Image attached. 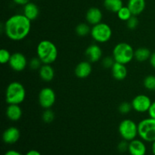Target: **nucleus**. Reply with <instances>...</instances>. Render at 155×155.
Instances as JSON below:
<instances>
[{
  "label": "nucleus",
  "mask_w": 155,
  "mask_h": 155,
  "mask_svg": "<svg viewBox=\"0 0 155 155\" xmlns=\"http://www.w3.org/2000/svg\"><path fill=\"white\" fill-rule=\"evenodd\" d=\"M31 30V21L23 14L11 16L4 24L5 33L8 39L21 41L25 39Z\"/></svg>",
  "instance_id": "obj_1"
},
{
  "label": "nucleus",
  "mask_w": 155,
  "mask_h": 155,
  "mask_svg": "<svg viewBox=\"0 0 155 155\" xmlns=\"http://www.w3.org/2000/svg\"><path fill=\"white\" fill-rule=\"evenodd\" d=\"M36 54L43 64H51L58 58V48L51 41L42 40L36 47Z\"/></svg>",
  "instance_id": "obj_2"
},
{
  "label": "nucleus",
  "mask_w": 155,
  "mask_h": 155,
  "mask_svg": "<svg viewBox=\"0 0 155 155\" xmlns=\"http://www.w3.org/2000/svg\"><path fill=\"white\" fill-rule=\"evenodd\" d=\"M26 89L20 82H12L5 90V101L8 104H20L25 100Z\"/></svg>",
  "instance_id": "obj_3"
},
{
  "label": "nucleus",
  "mask_w": 155,
  "mask_h": 155,
  "mask_svg": "<svg viewBox=\"0 0 155 155\" xmlns=\"http://www.w3.org/2000/svg\"><path fill=\"white\" fill-rule=\"evenodd\" d=\"M112 53L115 61L127 64L134 58L135 50L127 42H120L115 45Z\"/></svg>",
  "instance_id": "obj_4"
},
{
  "label": "nucleus",
  "mask_w": 155,
  "mask_h": 155,
  "mask_svg": "<svg viewBox=\"0 0 155 155\" xmlns=\"http://www.w3.org/2000/svg\"><path fill=\"white\" fill-rule=\"evenodd\" d=\"M139 136L143 141L151 142L155 141V119L146 118L138 124Z\"/></svg>",
  "instance_id": "obj_5"
},
{
  "label": "nucleus",
  "mask_w": 155,
  "mask_h": 155,
  "mask_svg": "<svg viewBox=\"0 0 155 155\" xmlns=\"http://www.w3.org/2000/svg\"><path fill=\"white\" fill-rule=\"evenodd\" d=\"M91 36L98 43H105L112 36L111 27L106 23L101 22L94 25L91 29Z\"/></svg>",
  "instance_id": "obj_6"
},
{
  "label": "nucleus",
  "mask_w": 155,
  "mask_h": 155,
  "mask_svg": "<svg viewBox=\"0 0 155 155\" xmlns=\"http://www.w3.org/2000/svg\"><path fill=\"white\" fill-rule=\"evenodd\" d=\"M118 132L124 140L130 142L139 136L138 124H136L133 120L125 119L119 124Z\"/></svg>",
  "instance_id": "obj_7"
},
{
  "label": "nucleus",
  "mask_w": 155,
  "mask_h": 155,
  "mask_svg": "<svg viewBox=\"0 0 155 155\" xmlns=\"http://www.w3.org/2000/svg\"><path fill=\"white\" fill-rule=\"evenodd\" d=\"M39 105L44 109H50L54 104L56 95L54 91L50 87L42 88L38 96Z\"/></svg>",
  "instance_id": "obj_8"
},
{
  "label": "nucleus",
  "mask_w": 155,
  "mask_h": 155,
  "mask_svg": "<svg viewBox=\"0 0 155 155\" xmlns=\"http://www.w3.org/2000/svg\"><path fill=\"white\" fill-rule=\"evenodd\" d=\"M151 103V98L143 94L136 95L131 101L133 109L139 113L148 112Z\"/></svg>",
  "instance_id": "obj_9"
},
{
  "label": "nucleus",
  "mask_w": 155,
  "mask_h": 155,
  "mask_svg": "<svg viewBox=\"0 0 155 155\" xmlns=\"http://www.w3.org/2000/svg\"><path fill=\"white\" fill-rule=\"evenodd\" d=\"M10 68L16 72H21L28 65V61L23 53L15 52L12 54L10 61L8 62Z\"/></svg>",
  "instance_id": "obj_10"
},
{
  "label": "nucleus",
  "mask_w": 155,
  "mask_h": 155,
  "mask_svg": "<svg viewBox=\"0 0 155 155\" xmlns=\"http://www.w3.org/2000/svg\"><path fill=\"white\" fill-rule=\"evenodd\" d=\"M85 54L89 62L95 63L99 61L102 58V49L97 44H92L87 47L85 51Z\"/></svg>",
  "instance_id": "obj_11"
},
{
  "label": "nucleus",
  "mask_w": 155,
  "mask_h": 155,
  "mask_svg": "<svg viewBox=\"0 0 155 155\" xmlns=\"http://www.w3.org/2000/svg\"><path fill=\"white\" fill-rule=\"evenodd\" d=\"M128 151L130 155H145L147 152V148L143 140L133 139L129 143Z\"/></svg>",
  "instance_id": "obj_12"
},
{
  "label": "nucleus",
  "mask_w": 155,
  "mask_h": 155,
  "mask_svg": "<svg viewBox=\"0 0 155 155\" xmlns=\"http://www.w3.org/2000/svg\"><path fill=\"white\" fill-rule=\"evenodd\" d=\"M21 133L17 127H11L6 129L2 134V140L5 144L12 145L19 140Z\"/></svg>",
  "instance_id": "obj_13"
},
{
  "label": "nucleus",
  "mask_w": 155,
  "mask_h": 155,
  "mask_svg": "<svg viewBox=\"0 0 155 155\" xmlns=\"http://www.w3.org/2000/svg\"><path fill=\"white\" fill-rule=\"evenodd\" d=\"M103 14L101 9L96 7H92L88 9L86 14V19L88 24L94 26L101 22Z\"/></svg>",
  "instance_id": "obj_14"
},
{
  "label": "nucleus",
  "mask_w": 155,
  "mask_h": 155,
  "mask_svg": "<svg viewBox=\"0 0 155 155\" xmlns=\"http://www.w3.org/2000/svg\"><path fill=\"white\" fill-rule=\"evenodd\" d=\"M92 67L89 61H81L76 66L75 73L76 77L79 79H86L92 74Z\"/></svg>",
  "instance_id": "obj_15"
},
{
  "label": "nucleus",
  "mask_w": 155,
  "mask_h": 155,
  "mask_svg": "<svg viewBox=\"0 0 155 155\" xmlns=\"http://www.w3.org/2000/svg\"><path fill=\"white\" fill-rule=\"evenodd\" d=\"M110 70H111L112 76L117 80H124L128 74V70L126 64L116 61Z\"/></svg>",
  "instance_id": "obj_16"
},
{
  "label": "nucleus",
  "mask_w": 155,
  "mask_h": 155,
  "mask_svg": "<svg viewBox=\"0 0 155 155\" xmlns=\"http://www.w3.org/2000/svg\"><path fill=\"white\" fill-rule=\"evenodd\" d=\"M22 110L19 104H8L6 108V116L11 121L16 122L22 117Z\"/></svg>",
  "instance_id": "obj_17"
},
{
  "label": "nucleus",
  "mask_w": 155,
  "mask_h": 155,
  "mask_svg": "<svg viewBox=\"0 0 155 155\" xmlns=\"http://www.w3.org/2000/svg\"><path fill=\"white\" fill-rule=\"evenodd\" d=\"M145 0H129L127 4V7L130 9L132 14L135 16L141 15L145 11Z\"/></svg>",
  "instance_id": "obj_18"
},
{
  "label": "nucleus",
  "mask_w": 155,
  "mask_h": 155,
  "mask_svg": "<svg viewBox=\"0 0 155 155\" xmlns=\"http://www.w3.org/2000/svg\"><path fill=\"white\" fill-rule=\"evenodd\" d=\"M24 15L30 21H34L39 17V7L33 2H28L24 5Z\"/></svg>",
  "instance_id": "obj_19"
},
{
  "label": "nucleus",
  "mask_w": 155,
  "mask_h": 155,
  "mask_svg": "<svg viewBox=\"0 0 155 155\" xmlns=\"http://www.w3.org/2000/svg\"><path fill=\"white\" fill-rule=\"evenodd\" d=\"M39 77L45 82H50L54 79V71L50 64H42L39 70Z\"/></svg>",
  "instance_id": "obj_20"
},
{
  "label": "nucleus",
  "mask_w": 155,
  "mask_h": 155,
  "mask_svg": "<svg viewBox=\"0 0 155 155\" xmlns=\"http://www.w3.org/2000/svg\"><path fill=\"white\" fill-rule=\"evenodd\" d=\"M123 6L122 0H104V7L112 13H117Z\"/></svg>",
  "instance_id": "obj_21"
},
{
  "label": "nucleus",
  "mask_w": 155,
  "mask_h": 155,
  "mask_svg": "<svg viewBox=\"0 0 155 155\" xmlns=\"http://www.w3.org/2000/svg\"><path fill=\"white\" fill-rule=\"evenodd\" d=\"M151 52L148 48L142 47L139 48L135 51L134 58L139 62H144L149 60L151 58Z\"/></svg>",
  "instance_id": "obj_22"
},
{
  "label": "nucleus",
  "mask_w": 155,
  "mask_h": 155,
  "mask_svg": "<svg viewBox=\"0 0 155 155\" xmlns=\"http://www.w3.org/2000/svg\"><path fill=\"white\" fill-rule=\"evenodd\" d=\"M91 29L90 27L86 23H81V24H78V25L76 27L75 31L77 35H78L79 36H86L91 33Z\"/></svg>",
  "instance_id": "obj_23"
},
{
  "label": "nucleus",
  "mask_w": 155,
  "mask_h": 155,
  "mask_svg": "<svg viewBox=\"0 0 155 155\" xmlns=\"http://www.w3.org/2000/svg\"><path fill=\"white\" fill-rule=\"evenodd\" d=\"M117 15L118 18H119L120 20H121V21H126V22H127V21L133 15V14H132L130 9L127 6H123V7L118 11Z\"/></svg>",
  "instance_id": "obj_24"
},
{
  "label": "nucleus",
  "mask_w": 155,
  "mask_h": 155,
  "mask_svg": "<svg viewBox=\"0 0 155 155\" xmlns=\"http://www.w3.org/2000/svg\"><path fill=\"white\" fill-rule=\"evenodd\" d=\"M143 85L149 91H155V75H148L144 79Z\"/></svg>",
  "instance_id": "obj_25"
},
{
  "label": "nucleus",
  "mask_w": 155,
  "mask_h": 155,
  "mask_svg": "<svg viewBox=\"0 0 155 155\" xmlns=\"http://www.w3.org/2000/svg\"><path fill=\"white\" fill-rule=\"evenodd\" d=\"M42 119L43 122L46 124H50L52 122L54 119V113L51 109H45L42 116Z\"/></svg>",
  "instance_id": "obj_26"
},
{
  "label": "nucleus",
  "mask_w": 155,
  "mask_h": 155,
  "mask_svg": "<svg viewBox=\"0 0 155 155\" xmlns=\"http://www.w3.org/2000/svg\"><path fill=\"white\" fill-rule=\"evenodd\" d=\"M12 54L9 52L8 50L5 49V48H2L0 50V62L1 64H8L9 61H10Z\"/></svg>",
  "instance_id": "obj_27"
},
{
  "label": "nucleus",
  "mask_w": 155,
  "mask_h": 155,
  "mask_svg": "<svg viewBox=\"0 0 155 155\" xmlns=\"http://www.w3.org/2000/svg\"><path fill=\"white\" fill-rule=\"evenodd\" d=\"M132 109H133L132 104L127 102V101H124L118 107V110L122 114H129L131 111Z\"/></svg>",
  "instance_id": "obj_28"
},
{
  "label": "nucleus",
  "mask_w": 155,
  "mask_h": 155,
  "mask_svg": "<svg viewBox=\"0 0 155 155\" xmlns=\"http://www.w3.org/2000/svg\"><path fill=\"white\" fill-rule=\"evenodd\" d=\"M42 64H42V62L41 61V60L38 57L33 58L28 63V65L29 67H30V69L33 70V71L39 70Z\"/></svg>",
  "instance_id": "obj_29"
},
{
  "label": "nucleus",
  "mask_w": 155,
  "mask_h": 155,
  "mask_svg": "<svg viewBox=\"0 0 155 155\" xmlns=\"http://www.w3.org/2000/svg\"><path fill=\"white\" fill-rule=\"evenodd\" d=\"M139 19H138L137 17L135 16V15H133V16L127 21V26L130 30H135V29H136L138 26H139Z\"/></svg>",
  "instance_id": "obj_30"
},
{
  "label": "nucleus",
  "mask_w": 155,
  "mask_h": 155,
  "mask_svg": "<svg viewBox=\"0 0 155 155\" xmlns=\"http://www.w3.org/2000/svg\"><path fill=\"white\" fill-rule=\"evenodd\" d=\"M115 63V60L114 58H113V56L112 57H105L104 58L102 59V61H101V64H102V66L104 67V68H106V69H111V68L113 67L114 64Z\"/></svg>",
  "instance_id": "obj_31"
},
{
  "label": "nucleus",
  "mask_w": 155,
  "mask_h": 155,
  "mask_svg": "<svg viewBox=\"0 0 155 155\" xmlns=\"http://www.w3.org/2000/svg\"><path fill=\"white\" fill-rule=\"evenodd\" d=\"M117 148L120 152H125V151H128V148H129L128 142L126 140H123L122 142H120L119 144H118Z\"/></svg>",
  "instance_id": "obj_32"
},
{
  "label": "nucleus",
  "mask_w": 155,
  "mask_h": 155,
  "mask_svg": "<svg viewBox=\"0 0 155 155\" xmlns=\"http://www.w3.org/2000/svg\"><path fill=\"white\" fill-rule=\"evenodd\" d=\"M148 115H149V117L155 119V101H153L151 103V106H150L149 109L148 110Z\"/></svg>",
  "instance_id": "obj_33"
},
{
  "label": "nucleus",
  "mask_w": 155,
  "mask_h": 155,
  "mask_svg": "<svg viewBox=\"0 0 155 155\" xmlns=\"http://www.w3.org/2000/svg\"><path fill=\"white\" fill-rule=\"evenodd\" d=\"M30 0H13L14 2L19 5H25L28 2H30Z\"/></svg>",
  "instance_id": "obj_34"
},
{
  "label": "nucleus",
  "mask_w": 155,
  "mask_h": 155,
  "mask_svg": "<svg viewBox=\"0 0 155 155\" xmlns=\"http://www.w3.org/2000/svg\"><path fill=\"white\" fill-rule=\"evenodd\" d=\"M4 155H23L19 151H15V150H9V151H6L5 154Z\"/></svg>",
  "instance_id": "obj_35"
},
{
  "label": "nucleus",
  "mask_w": 155,
  "mask_h": 155,
  "mask_svg": "<svg viewBox=\"0 0 155 155\" xmlns=\"http://www.w3.org/2000/svg\"><path fill=\"white\" fill-rule=\"evenodd\" d=\"M149 61H150V64H151V67L155 69V52L151 54V58H150L149 59Z\"/></svg>",
  "instance_id": "obj_36"
},
{
  "label": "nucleus",
  "mask_w": 155,
  "mask_h": 155,
  "mask_svg": "<svg viewBox=\"0 0 155 155\" xmlns=\"http://www.w3.org/2000/svg\"><path fill=\"white\" fill-rule=\"evenodd\" d=\"M25 155H42L39 151H36V150H30L26 153Z\"/></svg>",
  "instance_id": "obj_37"
},
{
  "label": "nucleus",
  "mask_w": 155,
  "mask_h": 155,
  "mask_svg": "<svg viewBox=\"0 0 155 155\" xmlns=\"http://www.w3.org/2000/svg\"><path fill=\"white\" fill-rule=\"evenodd\" d=\"M151 151H152L153 154L155 155V141L152 142V145H151Z\"/></svg>",
  "instance_id": "obj_38"
}]
</instances>
